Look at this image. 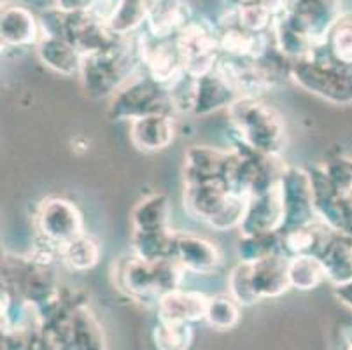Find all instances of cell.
Listing matches in <instances>:
<instances>
[{
    "label": "cell",
    "mask_w": 352,
    "mask_h": 350,
    "mask_svg": "<svg viewBox=\"0 0 352 350\" xmlns=\"http://www.w3.org/2000/svg\"><path fill=\"white\" fill-rule=\"evenodd\" d=\"M142 72L139 34L120 37L111 47L82 58L81 83L91 100L114 96Z\"/></svg>",
    "instance_id": "1"
},
{
    "label": "cell",
    "mask_w": 352,
    "mask_h": 350,
    "mask_svg": "<svg viewBox=\"0 0 352 350\" xmlns=\"http://www.w3.org/2000/svg\"><path fill=\"white\" fill-rule=\"evenodd\" d=\"M235 140L268 156H279L286 146V123L283 116L261 98L242 96L228 107Z\"/></svg>",
    "instance_id": "2"
},
{
    "label": "cell",
    "mask_w": 352,
    "mask_h": 350,
    "mask_svg": "<svg viewBox=\"0 0 352 350\" xmlns=\"http://www.w3.org/2000/svg\"><path fill=\"white\" fill-rule=\"evenodd\" d=\"M114 274H116L118 285L128 296L137 300L158 301L163 294L181 287L186 270L174 258L147 261L137 254H132L118 263Z\"/></svg>",
    "instance_id": "3"
},
{
    "label": "cell",
    "mask_w": 352,
    "mask_h": 350,
    "mask_svg": "<svg viewBox=\"0 0 352 350\" xmlns=\"http://www.w3.org/2000/svg\"><path fill=\"white\" fill-rule=\"evenodd\" d=\"M291 81L331 104H352V69L333 62L321 44L310 56L291 62Z\"/></svg>",
    "instance_id": "4"
},
{
    "label": "cell",
    "mask_w": 352,
    "mask_h": 350,
    "mask_svg": "<svg viewBox=\"0 0 352 350\" xmlns=\"http://www.w3.org/2000/svg\"><path fill=\"white\" fill-rule=\"evenodd\" d=\"M170 95L165 86L153 81L146 72L135 76L113 96L109 118L116 121H135L156 114H174Z\"/></svg>",
    "instance_id": "5"
},
{
    "label": "cell",
    "mask_w": 352,
    "mask_h": 350,
    "mask_svg": "<svg viewBox=\"0 0 352 350\" xmlns=\"http://www.w3.org/2000/svg\"><path fill=\"white\" fill-rule=\"evenodd\" d=\"M175 43L190 76L204 77L216 69L221 58L217 23L193 18L175 35Z\"/></svg>",
    "instance_id": "6"
},
{
    "label": "cell",
    "mask_w": 352,
    "mask_h": 350,
    "mask_svg": "<svg viewBox=\"0 0 352 350\" xmlns=\"http://www.w3.org/2000/svg\"><path fill=\"white\" fill-rule=\"evenodd\" d=\"M35 224H37V239L54 245L60 249V252L67 243L85 233L81 212L65 198L44 200L37 210Z\"/></svg>",
    "instance_id": "7"
},
{
    "label": "cell",
    "mask_w": 352,
    "mask_h": 350,
    "mask_svg": "<svg viewBox=\"0 0 352 350\" xmlns=\"http://www.w3.org/2000/svg\"><path fill=\"white\" fill-rule=\"evenodd\" d=\"M279 186L284 204V226L280 233L307 226L318 219L314 208V188L309 170L286 166Z\"/></svg>",
    "instance_id": "8"
},
{
    "label": "cell",
    "mask_w": 352,
    "mask_h": 350,
    "mask_svg": "<svg viewBox=\"0 0 352 350\" xmlns=\"http://www.w3.org/2000/svg\"><path fill=\"white\" fill-rule=\"evenodd\" d=\"M142 70L158 85H174L182 74H186L184 60L174 39H155L144 32L139 34Z\"/></svg>",
    "instance_id": "9"
},
{
    "label": "cell",
    "mask_w": 352,
    "mask_h": 350,
    "mask_svg": "<svg viewBox=\"0 0 352 350\" xmlns=\"http://www.w3.org/2000/svg\"><path fill=\"white\" fill-rule=\"evenodd\" d=\"M287 2H289L287 12L280 18L303 32L316 44L324 41L329 28L342 16V0H287Z\"/></svg>",
    "instance_id": "10"
},
{
    "label": "cell",
    "mask_w": 352,
    "mask_h": 350,
    "mask_svg": "<svg viewBox=\"0 0 352 350\" xmlns=\"http://www.w3.org/2000/svg\"><path fill=\"white\" fill-rule=\"evenodd\" d=\"M283 226V195H280V186H275L261 195L249 198L244 221L239 230L240 235H267V233H280Z\"/></svg>",
    "instance_id": "11"
},
{
    "label": "cell",
    "mask_w": 352,
    "mask_h": 350,
    "mask_svg": "<svg viewBox=\"0 0 352 350\" xmlns=\"http://www.w3.org/2000/svg\"><path fill=\"white\" fill-rule=\"evenodd\" d=\"M232 151L193 146L184 154V186L204 182H226Z\"/></svg>",
    "instance_id": "12"
},
{
    "label": "cell",
    "mask_w": 352,
    "mask_h": 350,
    "mask_svg": "<svg viewBox=\"0 0 352 350\" xmlns=\"http://www.w3.org/2000/svg\"><path fill=\"white\" fill-rule=\"evenodd\" d=\"M2 46L8 50H30L41 43L43 28L39 16L23 6H8L2 11Z\"/></svg>",
    "instance_id": "13"
},
{
    "label": "cell",
    "mask_w": 352,
    "mask_h": 350,
    "mask_svg": "<svg viewBox=\"0 0 352 350\" xmlns=\"http://www.w3.org/2000/svg\"><path fill=\"white\" fill-rule=\"evenodd\" d=\"M174 259L186 272L198 275L216 274L223 263L219 249L212 242L190 233L175 235Z\"/></svg>",
    "instance_id": "14"
},
{
    "label": "cell",
    "mask_w": 352,
    "mask_h": 350,
    "mask_svg": "<svg viewBox=\"0 0 352 350\" xmlns=\"http://www.w3.org/2000/svg\"><path fill=\"white\" fill-rule=\"evenodd\" d=\"M251 281L258 300L279 298L287 289H291L289 258L283 252H275L251 263Z\"/></svg>",
    "instance_id": "15"
},
{
    "label": "cell",
    "mask_w": 352,
    "mask_h": 350,
    "mask_svg": "<svg viewBox=\"0 0 352 350\" xmlns=\"http://www.w3.org/2000/svg\"><path fill=\"white\" fill-rule=\"evenodd\" d=\"M207 301L209 298L198 291L182 287L174 289L156 301L160 320L174 324H193L197 320L206 319Z\"/></svg>",
    "instance_id": "16"
},
{
    "label": "cell",
    "mask_w": 352,
    "mask_h": 350,
    "mask_svg": "<svg viewBox=\"0 0 352 350\" xmlns=\"http://www.w3.org/2000/svg\"><path fill=\"white\" fill-rule=\"evenodd\" d=\"M221 56L240 58V60H258L274 46L272 34H252L235 25H219Z\"/></svg>",
    "instance_id": "17"
},
{
    "label": "cell",
    "mask_w": 352,
    "mask_h": 350,
    "mask_svg": "<svg viewBox=\"0 0 352 350\" xmlns=\"http://www.w3.org/2000/svg\"><path fill=\"white\" fill-rule=\"evenodd\" d=\"M337 231L331 230L328 224L316 219L307 226L280 233V250L287 258H298V256H316L321 258L326 245L333 239Z\"/></svg>",
    "instance_id": "18"
},
{
    "label": "cell",
    "mask_w": 352,
    "mask_h": 350,
    "mask_svg": "<svg viewBox=\"0 0 352 350\" xmlns=\"http://www.w3.org/2000/svg\"><path fill=\"white\" fill-rule=\"evenodd\" d=\"M193 18L184 0H153L144 32L155 39H174Z\"/></svg>",
    "instance_id": "19"
},
{
    "label": "cell",
    "mask_w": 352,
    "mask_h": 350,
    "mask_svg": "<svg viewBox=\"0 0 352 350\" xmlns=\"http://www.w3.org/2000/svg\"><path fill=\"white\" fill-rule=\"evenodd\" d=\"M175 139V123L170 114L140 118L130 123V140L142 153L166 149Z\"/></svg>",
    "instance_id": "20"
},
{
    "label": "cell",
    "mask_w": 352,
    "mask_h": 350,
    "mask_svg": "<svg viewBox=\"0 0 352 350\" xmlns=\"http://www.w3.org/2000/svg\"><path fill=\"white\" fill-rule=\"evenodd\" d=\"M230 188L226 182H204L184 186V208L191 216L209 224L228 201Z\"/></svg>",
    "instance_id": "21"
},
{
    "label": "cell",
    "mask_w": 352,
    "mask_h": 350,
    "mask_svg": "<svg viewBox=\"0 0 352 350\" xmlns=\"http://www.w3.org/2000/svg\"><path fill=\"white\" fill-rule=\"evenodd\" d=\"M35 53L41 62L60 76H79L82 67V54L65 39L43 35L41 43L35 46Z\"/></svg>",
    "instance_id": "22"
},
{
    "label": "cell",
    "mask_w": 352,
    "mask_h": 350,
    "mask_svg": "<svg viewBox=\"0 0 352 350\" xmlns=\"http://www.w3.org/2000/svg\"><path fill=\"white\" fill-rule=\"evenodd\" d=\"M240 96L225 77L221 76L216 69L204 77H198L197 88V104H195V116H207L219 109L232 107Z\"/></svg>",
    "instance_id": "23"
},
{
    "label": "cell",
    "mask_w": 352,
    "mask_h": 350,
    "mask_svg": "<svg viewBox=\"0 0 352 350\" xmlns=\"http://www.w3.org/2000/svg\"><path fill=\"white\" fill-rule=\"evenodd\" d=\"M326 272V281L335 287L352 282V237L335 233L319 258Z\"/></svg>",
    "instance_id": "24"
},
{
    "label": "cell",
    "mask_w": 352,
    "mask_h": 350,
    "mask_svg": "<svg viewBox=\"0 0 352 350\" xmlns=\"http://www.w3.org/2000/svg\"><path fill=\"white\" fill-rule=\"evenodd\" d=\"M153 0H118L113 16L109 18V28L120 37H130L144 30Z\"/></svg>",
    "instance_id": "25"
},
{
    "label": "cell",
    "mask_w": 352,
    "mask_h": 350,
    "mask_svg": "<svg viewBox=\"0 0 352 350\" xmlns=\"http://www.w3.org/2000/svg\"><path fill=\"white\" fill-rule=\"evenodd\" d=\"M170 204L162 193L144 198L132 210L133 231H160L170 228Z\"/></svg>",
    "instance_id": "26"
},
{
    "label": "cell",
    "mask_w": 352,
    "mask_h": 350,
    "mask_svg": "<svg viewBox=\"0 0 352 350\" xmlns=\"http://www.w3.org/2000/svg\"><path fill=\"white\" fill-rule=\"evenodd\" d=\"M175 233L172 228L160 231H132L133 254L147 261L174 258Z\"/></svg>",
    "instance_id": "27"
},
{
    "label": "cell",
    "mask_w": 352,
    "mask_h": 350,
    "mask_svg": "<svg viewBox=\"0 0 352 350\" xmlns=\"http://www.w3.org/2000/svg\"><path fill=\"white\" fill-rule=\"evenodd\" d=\"M219 25H235L252 34H272L275 18L261 2L248 6H233L221 16Z\"/></svg>",
    "instance_id": "28"
},
{
    "label": "cell",
    "mask_w": 352,
    "mask_h": 350,
    "mask_svg": "<svg viewBox=\"0 0 352 350\" xmlns=\"http://www.w3.org/2000/svg\"><path fill=\"white\" fill-rule=\"evenodd\" d=\"M333 62L352 69V16H340L321 43Z\"/></svg>",
    "instance_id": "29"
},
{
    "label": "cell",
    "mask_w": 352,
    "mask_h": 350,
    "mask_svg": "<svg viewBox=\"0 0 352 350\" xmlns=\"http://www.w3.org/2000/svg\"><path fill=\"white\" fill-rule=\"evenodd\" d=\"M60 261L74 272L91 270L100 261V245L94 237H89L85 231L82 235H79L78 239H74L72 242L63 247Z\"/></svg>",
    "instance_id": "30"
},
{
    "label": "cell",
    "mask_w": 352,
    "mask_h": 350,
    "mask_svg": "<svg viewBox=\"0 0 352 350\" xmlns=\"http://www.w3.org/2000/svg\"><path fill=\"white\" fill-rule=\"evenodd\" d=\"M326 281L322 261L316 256H298L289 259V284L298 291H310Z\"/></svg>",
    "instance_id": "31"
},
{
    "label": "cell",
    "mask_w": 352,
    "mask_h": 350,
    "mask_svg": "<svg viewBox=\"0 0 352 350\" xmlns=\"http://www.w3.org/2000/svg\"><path fill=\"white\" fill-rule=\"evenodd\" d=\"M283 252L280 250V233L267 235H240L236 243V256L240 263H256L267 256Z\"/></svg>",
    "instance_id": "32"
},
{
    "label": "cell",
    "mask_w": 352,
    "mask_h": 350,
    "mask_svg": "<svg viewBox=\"0 0 352 350\" xmlns=\"http://www.w3.org/2000/svg\"><path fill=\"white\" fill-rule=\"evenodd\" d=\"M206 320L219 331L232 329L240 320V305L230 294H219V296L209 298Z\"/></svg>",
    "instance_id": "33"
},
{
    "label": "cell",
    "mask_w": 352,
    "mask_h": 350,
    "mask_svg": "<svg viewBox=\"0 0 352 350\" xmlns=\"http://www.w3.org/2000/svg\"><path fill=\"white\" fill-rule=\"evenodd\" d=\"M155 345L158 350H188L193 342L191 324L162 322L155 327L153 333Z\"/></svg>",
    "instance_id": "34"
},
{
    "label": "cell",
    "mask_w": 352,
    "mask_h": 350,
    "mask_svg": "<svg viewBox=\"0 0 352 350\" xmlns=\"http://www.w3.org/2000/svg\"><path fill=\"white\" fill-rule=\"evenodd\" d=\"M228 289L230 296L240 305V307H251V305L258 303V296H256L254 289H252L251 281V263H239L235 268L232 270L228 278Z\"/></svg>",
    "instance_id": "35"
},
{
    "label": "cell",
    "mask_w": 352,
    "mask_h": 350,
    "mask_svg": "<svg viewBox=\"0 0 352 350\" xmlns=\"http://www.w3.org/2000/svg\"><path fill=\"white\" fill-rule=\"evenodd\" d=\"M197 88L198 77L182 74L177 81L168 86V95H170L172 105L175 112H193L195 104H197Z\"/></svg>",
    "instance_id": "36"
},
{
    "label": "cell",
    "mask_w": 352,
    "mask_h": 350,
    "mask_svg": "<svg viewBox=\"0 0 352 350\" xmlns=\"http://www.w3.org/2000/svg\"><path fill=\"white\" fill-rule=\"evenodd\" d=\"M329 184L335 191L340 193L342 197L349 198L352 195V160L335 158L329 160L322 165Z\"/></svg>",
    "instance_id": "37"
},
{
    "label": "cell",
    "mask_w": 352,
    "mask_h": 350,
    "mask_svg": "<svg viewBox=\"0 0 352 350\" xmlns=\"http://www.w3.org/2000/svg\"><path fill=\"white\" fill-rule=\"evenodd\" d=\"M104 0H56L54 8L62 9V11L76 12V11H94L98 4Z\"/></svg>",
    "instance_id": "38"
},
{
    "label": "cell",
    "mask_w": 352,
    "mask_h": 350,
    "mask_svg": "<svg viewBox=\"0 0 352 350\" xmlns=\"http://www.w3.org/2000/svg\"><path fill=\"white\" fill-rule=\"evenodd\" d=\"M335 294H337V296L340 298L345 305H349V307L352 308V282L351 284L338 285V287H335Z\"/></svg>",
    "instance_id": "39"
},
{
    "label": "cell",
    "mask_w": 352,
    "mask_h": 350,
    "mask_svg": "<svg viewBox=\"0 0 352 350\" xmlns=\"http://www.w3.org/2000/svg\"><path fill=\"white\" fill-rule=\"evenodd\" d=\"M256 2H261V0H233V6H248L256 4Z\"/></svg>",
    "instance_id": "40"
}]
</instances>
